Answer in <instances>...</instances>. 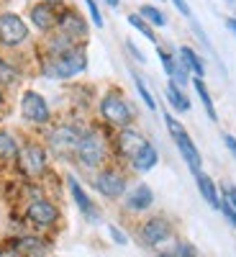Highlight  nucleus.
Instances as JSON below:
<instances>
[{
    "label": "nucleus",
    "instance_id": "obj_1",
    "mask_svg": "<svg viewBox=\"0 0 236 257\" xmlns=\"http://www.w3.org/2000/svg\"><path fill=\"white\" fill-rule=\"evenodd\" d=\"M85 70H88V54H85L82 47H75L67 54L52 59L44 67V75L52 77V80H70V77H75Z\"/></svg>",
    "mask_w": 236,
    "mask_h": 257
},
{
    "label": "nucleus",
    "instance_id": "obj_2",
    "mask_svg": "<svg viewBox=\"0 0 236 257\" xmlns=\"http://www.w3.org/2000/svg\"><path fill=\"white\" fill-rule=\"evenodd\" d=\"M164 123H167V132L172 134V139H175V144H177V149H180L182 160L187 162V167L192 170V173H200L203 157H200V152H198V147L192 144L190 134L185 132V126H182V123H180L172 113H164Z\"/></svg>",
    "mask_w": 236,
    "mask_h": 257
},
{
    "label": "nucleus",
    "instance_id": "obj_3",
    "mask_svg": "<svg viewBox=\"0 0 236 257\" xmlns=\"http://www.w3.org/2000/svg\"><path fill=\"white\" fill-rule=\"evenodd\" d=\"M100 116L108 121V123H113V126L126 128L128 123L134 121V108L123 100L121 93L111 90V93H105L103 100H100Z\"/></svg>",
    "mask_w": 236,
    "mask_h": 257
},
{
    "label": "nucleus",
    "instance_id": "obj_4",
    "mask_svg": "<svg viewBox=\"0 0 236 257\" xmlns=\"http://www.w3.org/2000/svg\"><path fill=\"white\" fill-rule=\"evenodd\" d=\"M77 160L82 167H98L103 160H105V137L95 128H90L88 134L80 137V144H77Z\"/></svg>",
    "mask_w": 236,
    "mask_h": 257
},
{
    "label": "nucleus",
    "instance_id": "obj_5",
    "mask_svg": "<svg viewBox=\"0 0 236 257\" xmlns=\"http://www.w3.org/2000/svg\"><path fill=\"white\" fill-rule=\"evenodd\" d=\"M29 26L26 21L16 13H0V44L3 47H21L29 41Z\"/></svg>",
    "mask_w": 236,
    "mask_h": 257
},
{
    "label": "nucleus",
    "instance_id": "obj_6",
    "mask_svg": "<svg viewBox=\"0 0 236 257\" xmlns=\"http://www.w3.org/2000/svg\"><path fill=\"white\" fill-rule=\"evenodd\" d=\"M21 113H24V118L31 121V123H47L49 116H52L47 98L36 90H26L21 95Z\"/></svg>",
    "mask_w": 236,
    "mask_h": 257
},
{
    "label": "nucleus",
    "instance_id": "obj_7",
    "mask_svg": "<svg viewBox=\"0 0 236 257\" xmlns=\"http://www.w3.org/2000/svg\"><path fill=\"white\" fill-rule=\"evenodd\" d=\"M139 237H141V242H144L146 247H157V244H162V242H167L169 237H172V226H169V221L162 219V216L149 219V221L141 226Z\"/></svg>",
    "mask_w": 236,
    "mask_h": 257
},
{
    "label": "nucleus",
    "instance_id": "obj_8",
    "mask_svg": "<svg viewBox=\"0 0 236 257\" xmlns=\"http://www.w3.org/2000/svg\"><path fill=\"white\" fill-rule=\"evenodd\" d=\"M26 216H29V221H31L34 226L47 229V226H52V224L59 219V211H57V206H54L52 201L36 198V201L26 208Z\"/></svg>",
    "mask_w": 236,
    "mask_h": 257
},
{
    "label": "nucleus",
    "instance_id": "obj_9",
    "mask_svg": "<svg viewBox=\"0 0 236 257\" xmlns=\"http://www.w3.org/2000/svg\"><path fill=\"white\" fill-rule=\"evenodd\" d=\"M80 132L75 126H57L54 132L49 134V144L54 147V152L59 155H70V152H77V144H80Z\"/></svg>",
    "mask_w": 236,
    "mask_h": 257
},
{
    "label": "nucleus",
    "instance_id": "obj_10",
    "mask_svg": "<svg viewBox=\"0 0 236 257\" xmlns=\"http://www.w3.org/2000/svg\"><path fill=\"white\" fill-rule=\"evenodd\" d=\"M95 188L105 198H121L126 193V178L121 173H116V170H103L95 178Z\"/></svg>",
    "mask_w": 236,
    "mask_h": 257
},
{
    "label": "nucleus",
    "instance_id": "obj_11",
    "mask_svg": "<svg viewBox=\"0 0 236 257\" xmlns=\"http://www.w3.org/2000/svg\"><path fill=\"white\" fill-rule=\"evenodd\" d=\"M116 142H118V152H121L123 157H128V160H134V155L146 144V139L136 132V128H131V126L121 128V134H118Z\"/></svg>",
    "mask_w": 236,
    "mask_h": 257
},
{
    "label": "nucleus",
    "instance_id": "obj_12",
    "mask_svg": "<svg viewBox=\"0 0 236 257\" xmlns=\"http://www.w3.org/2000/svg\"><path fill=\"white\" fill-rule=\"evenodd\" d=\"M29 16H31V24H34L36 29H41V31H52V29L59 24V16H57V11H54L52 3L34 6Z\"/></svg>",
    "mask_w": 236,
    "mask_h": 257
},
{
    "label": "nucleus",
    "instance_id": "obj_13",
    "mask_svg": "<svg viewBox=\"0 0 236 257\" xmlns=\"http://www.w3.org/2000/svg\"><path fill=\"white\" fill-rule=\"evenodd\" d=\"M24 167L31 175H41L47 170V149L41 144H26L24 149Z\"/></svg>",
    "mask_w": 236,
    "mask_h": 257
},
{
    "label": "nucleus",
    "instance_id": "obj_14",
    "mask_svg": "<svg viewBox=\"0 0 236 257\" xmlns=\"http://www.w3.org/2000/svg\"><path fill=\"white\" fill-rule=\"evenodd\" d=\"M62 34H67L70 39H85V34H88V26H85V21L82 16H77L75 11H67V13H62L59 16V24Z\"/></svg>",
    "mask_w": 236,
    "mask_h": 257
},
{
    "label": "nucleus",
    "instance_id": "obj_15",
    "mask_svg": "<svg viewBox=\"0 0 236 257\" xmlns=\"http://www.w3.org/2000/svg\"><path fill=\"white\" fill-rule=\"evenodd\" d=\"M70 193H72V198H75V203H77V208L88 216L90 221H98L100 219V213H98V208H95V203L88 198V193L82 190V185L75 180V178H70Z\"/></svg>",
    "mask_w": 236,
    "mask_h": 257
},
{
    "label": "nucleus",
    "instance_id": "obj_16",
    "mask_svg": "<svg viewBox=\"0 0 236 257\" xmlns=\"http://www.w3.org/2000/svg\"><path fill=\"white\" fill-rule=\"evenodd\" d=\"M154 203V193L149 185H136L131 193L126 196V208H131V211H146L149 206Z\"/></svg>",
    "mask_w": 236,
    "mask_h": 257
},
{
    "label": "nucleus",
    "instance_id": "obj_17",
    "mask_svg": "<svg viewBox=\"0 0 236 257\" xmlns=\"http://www.w3.org/2000/svg\"><path fill=\"white\" fill-rule=\"evenodd\" d=\"M159 162V155H157V149H154V144H144L139 152L134 155V160H131V165H134V170H139V173H149L154 165Z\"/></svg>",
    "mask_w": 236,
    "mask_h": 257
},
{
    "label": "nucleus",
    "instance_id": "obj_18",
    "mask_svg": "<svg viewBox=\"0 0 236 257\" xmlns=\"http://www.w3.org/2000/svg\"><path fill=\"white\" fill-rule=\"evenodd\" d=\"M192 175H195V183H198L200 196H203L213 208H218V206H221V193H218L216 183H213V178H208L205 173H192Z\"/></svg>",
    "mask_w": 236,
    "mask_h": 257
},
{
    "label": "nucleus",
    "instance_id": "obj_19",
    "mask_svg": "<svg viewBox=\"0 0 236 257\" xmlns=\"http://www.w3.org/2000/svg\"><path fill=\"white\" fill-rule=\"evenodd\" d=\"M13 249H16L21 257H44L47 244H44V239H39V237H21Z\"/></svg>",
    "mask_w": 236,
    "mask_h": 257
},
{
    "label": "nucleus",
    "instance_id": "obj_20",
    "mask_svg": "<svg viewBox=\"0 0 236 257\" xmlns=\"http://www.w3.org/2000/svg\"><path fill=\"white\" fill-rule=\"evenodd\" d=\"M180 64H182L187 72L195 75V77H203L205 75V64L198 57V52H192V47H180Z\"/></svg>",
    "mask_w": 236,
    "mask_h": 257
},
{
    "label": "nucleus",
    "instance_id": "obj_21",
    "mask_svg": "<svg viewBox=\"0 0 236 257\" xmlns=\"http://www.w3.org/2000/svg\"><path fill=\"white\" fill-rule=\"evenodd\" d=\"M192 85H195V93H198V98H200V103H203L208 118H210V121H218L216 105H213V98H210V93H208V88H205V82H203L200 77H195V80H192Z\"/></svg>",
    "mask_w": 236,
    "mask_h": 257
},
{
    "label": "nucleus",
    "instance_id": "obj_22",
    "mask_svg": "<svg viewBox=\"0 0 236 257\" xmlns=\"http://www.w3.org/2000/svg\"><path fill=\"white\" fill-rule=\"evenodd\" d=\"M167 100H169V105H172L175 111H180V113H187V111H190V100H187V95L177 88L175 82H169V85H167Z\"/></svg>",
    "mask_w": 236,
    "mask_h": 257
},
{
    "label": "nucleus",
    "instance_id": "obj_23",
    "mask_svg": "<svg viewBox=\"0 0 236 257\" xmlns=\"http://www.w3.org/2000/svg\"><path fill=\"white\" fill-rule=\"evenodd\" d=\"M70 49H75V39H70L67 34H57V36L49 39V54H52V59L67 54Z\"/></svg>",
    "mask_w": 236,
    "mask_h": 257
},
{
    "label": "nucleus",
    "instance_id": "obj_24",
    "mask_svg": "<svg viewBox=\"0 0 236 257\" xmlns=\"http://www.w3.org/2000/svg\"><path fill=\"white\" fill-rule=\"evenodd\" d=\"M139 16H141V18L146 21L149 26H167V16H164V13H162L159 8L149 6V3L139 8Z\"/></svg>",
    "mask_w": 236,
    "mask_h": 257
},
{
    "label": "nucleus",
    "instance_id": "obj_25",
    "mask_svg": "<svg viewBox=\"0 0 236 257\" xmlns=\"http://www.w3.org/2000/svg\"><path fill=\"white\" fill-rule=\"evenodd\" d=\"M18 157V144L8 132H0V160H16Z\"/></svg>",
    "mask_w": 236,
    "mask_h": 257
},
{
    "label": "nucleus",
    "instance_id": "obj_26",
    "mask_svg": "<svg viewBox=\"0 0 236 257\" xmlns=\"http://www.w3.org/2000/svg\"><path fill=\"white\" fill-rule=\"evenodd\" d=\"M128 24H131V26H134V29H136L141 36H146L149 41H152V44L157 41V34H154V29L149 26V24H146V21H144L139 13H131V16H128Z\"/></svg>",
    "mask_w": 236,
    "mask_h": 257
},
{
    "label": "nucleus",
    "instance_id": "obj_27",
    "mask_svg": "<svg viewBox=\"0 0 236 257\" xmlns=\"http://www.w3.org/2000/svg\"><path fill=\"white\" fill-rule=\"evenodd\" d=\"M157 54H159V62H162L164 72H167L169 77H175V72H177V67H180V59H175L172 54L164 52V49H157Z\"/></svg>",
    "mask_w": 236,
    "mask_h": 257
},
{
    "label": "nucleus",
    "instance_id": "obj_28",
    "mask_svg": "<svg viewBox=\"0 0 236 257\" xmlns=\"http://www.w3.org/2000/svg\"><path fill=\"white\" fill-rule=\"evenodd\" d=\"M18 70L13 67V64H8L6 59H0V85H13L18 80Z\"/></svg>",
    "mask_w": 236,
    "mask_h": 257
},
{
    "label": "nucleus",
    "instance_id": "obj_29",
    "mask_svg": "<svg viewBox=\"0 0 236 257\" xmlns=\"http://www.w3.org/2000/svg\"><path fill=\"white\" fill-rule=\"evenodd\" d=\"M134 77V85H136V90H139V95H141V100L146 103V108H157V103H154V95L152 93H149V88H146V85H144V80L139 77V75H131Z\"/></svg>",
    "mask_w": 236,
    "mask_h": 257
},
{
    "label": "nucleus",
    "instance_id": "obj_30",
    "mask_svg": "<svg viewBox=\"0 0 236 257\" xmlns=\"http://www.w3.org/2000/svg\"><path fill=\"white\" fill-rule=\"evenodd\" d=\"M221 211H223V216L228 219V224L236 229V206H233V201L228 198V193L223 190V196H221V206H218Z\"/></svg>",
    "mask_w": 236,
    "mask_h": 257
},
{
    "label": "nucleus",
    "instance_id": "obj_31",
    "mask_svg": "<svg viewBox=\"0 0 236 257\" xmlns=\"http://www.w3.org/2000/svg\"><path fill=\"white\" fill-rule=\"evenodd\" d=\"M85 6H88V13H90V18H93V24H95L98 29H103V16H100V11H98V3H95V0H85Z\"/></svg>",
    "mask_w": 236,
    "mask_h": 257
},
{
    "label": "nucleus",
    "instance_id": "obj_32",
    "mask_svg": "<svg viewBox=\"0 0 236 257\" xmlns=\"http://www.w3.org/2000/svg\"><path fill=\"white\" fill-rule=\"evenodd\" d=\"M108 231H111V237L116 239V244H126L128 239H126V234L118 229V226H108Z\"/></svg>",
    "mask_w": 236,
    "mask_h": 257
},
{
    "label": "nucleus",
    "instance_id": "obj_33",
    "mask_svg": "<svg viewBox=\"0 0 236 257\" xmlns=\"http://www.w3.org/2000/svg\"><path fill=\"white\" fill-rule=\"evenodd\" d=\"M172 6H175V8H177V11L185 16V18H192V11H190V6L185 3V0H172Z\"/></svg>",
    "mask_w": 236,
    "mask_h": 257
},
{
    "label": "nucleus",
    "instance_id": "obj_34",
    "mask_svg": "<svg viewBox=\"0 0 236 257\" xmlns=\"http://www.w3.org/2000/svg\"><path fill=\"white\" fill-rule=\"evenodd\" d=\"M177 257H198V254H195V249H192L190 244H185V242H182V244L177 247Z\"/></svg>",
    "mask_w": 236,
    "mask_h": 257
},
{
    "label": "nucleus",
    "instance_id": "obj_35",
    "mask_svg": "<svg viewBox=\"0 0 236 257\" xmlns=\"http://www.w3.org/2000/svg\"><path fill=\"white\" fill-rule=\"evenodd\" d=\"M126 49L134 54V59H136V62H146V57H144V54L136 49V44H134V41H126Z\"/></svg>",
    "mask_w": 236,
    "mask_h": 257
},
{
    "label": "nucleus",
    "instance_id": "obj_36",
    "mask_svg": "<svg viewBox=\"0 0 236 257\" xmlns=\"http://www.w3.org/2000/svg\"><path fill=\"white\" fill-rule=\"evenodd\" d=\"M223 144H226V149H228V152L236 157V139H233L231 134H223Z\"/></svg>",
    "mask_w": 236,
    "mask_h": 257
},
{
    "label": "nucleus",
    "instance_id": "obj_37",
    "mask_svg": "<svg viewBox=\"0 0 236 257\" xmlns=\"http://www.w3.org/2000/svg\"><path fill=\"white\" fill-rule=\"evenodd\" d=\"M223 190L228 193V198H231V201H233V206H236V188H233V185H228V188H223Z\"/></svg>",
    "mask_w": 236,
    "mask_h": 257
},
{
    "label": "nucleus",
    "instance_id": "obj_38",
    "mask_svg": "<svg viewBox=\"0 0 236 257\" xmlns=\"http://www.w3.org/2000/svg\"><path fill=\"white\" fill-rule=\"evenodd\" d=\"M0 257H21L16 249H0Z\"/></svg>",
    "mask_w": 236,
    "mask_h": 257
},
{
    "label": "nucleus",
    "instance_id": "obj_39",
    "mask_svg": "<svg viewBox=\"0 0 236 257\" xmlns=\"http://www.w3.org/2000/svg\"><path fill=\"white\" fill-rule=\"evenodd\" d=\"M226 26H228V29L233 31V36H236V18H228V21H226Z\"/></svg>",
    "mask_w": 236,
    "mask_h": 257
},
{
    "label": "nucleus",
    "instance_id": "obj_40",
    "mask_svg": "<svg viewBox=\"0 0 236 257\" xmlns=\"http://www.w3.org/2000/svg\"><path fill=\"white\" fill-rule=\"evenodd\" d=\"M103 3H108L111 8H116V6H118V0H103Z\"/></svg>",
    "mask_w": 236,
    "mask_h": 257
},
{
    "label": "nucleus",
    "instance_id": "obj_41",
    "mask_svg": "<svg viewBox=\"0 0 236 257\" xmlns=\"http://www.w3.org/2000/svg\"><path fill=\"white\" fill-rule=\"evenodd\" d=\"M159 257H177V252H164V254H159Z\"/></svg>",
    "mask_w": 236,
    "mask_h": 257
},
{
    "label": "nucleus",
    "instance_id": "obj_42",
    "mask_svg": "<svg viewBox=\"0 0 236 257\" xmlns=\"http://www.w3.org/2000/svg\"><path fill=\"white\" fill-rule=\"evenodd\" d=\"M6 103V98H3V90H0V105H3Z\"/></svg>",
    "mask_w": 236,
    "mask_h": 257
},
{
    "label": "nucleus",
    "instance_id": "obj_43",
    "mask_svg": "<svg viewBox=\"0 0 236 257\" xmlns=\"http://www.w3.org/2000/svg\"><path fill=\"white\" fill-rule=\"evenodd\" d=\"M41 3H57V0H41Z\"/></svg>",
    "mask_w": 236,
    "mask_h": 257
},
{
    "label": "nucleus",
    "instance_id": "obj_44",
    "mask_svg": "<svg viewBox=\"0 0 236 257\" xmlns=\"http://www.w3.org/2000/svg\"><path fill=\"white\" fill-rule=\"evenodd\" d=\"M226 3H236V0H226Z\"/></svg>",
    "mask_w": 236,
    "mask_h": 257
}]
</instances>
